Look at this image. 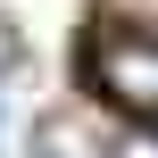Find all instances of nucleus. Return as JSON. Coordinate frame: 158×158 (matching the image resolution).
Segmentation results:
<instances>
[{"instance_id":"nucleus-4","label":"nucleus","mask_w":158,"mask_h":158,"mask_svg":"<svg viewBox=\"0 0 158 158\" xmlns=\"http://www.w3.org/2000/svg\"><path fill=\"white\" fill-rule=\"evenodd\" d=\"M117 8V25H133V33H158V0H108Z\"/></svg>"},{"instance_id":"nucleus-5","label":"nucleus","mask_w":158,"mask_h":158,"mask_svg":"<svg viewBox=\"0 0 158 158\" xmlns=\"http://www.w3.org/2000/svg\"><path fill=\"white\" fill-rule=\"evenodd\" d=\"M8 125H17V117H8V100H0V150H8Z\"/></svg>"},{"instance_id":"nucleus-1","label":"nucleus","mask_w":158,"mask_h":158,"mask_svg":"<svg viewBox=\"0 0 158 158\" xmlns=\"http://www.w3.org/2000/svg\"><path fill=\"white\" fill-rule=\"evenodd\" d=\"M83 83L133 117V125H158V33H133V25H100L83 42Z\"/></svg>"},{"instance_id":"nucleus-3","label":"nucleus","mask_w":158,"mask_h":158,"mask_svg":"<svg viewBox=\"0 0 158 158\" xmlns=\"http://www.w3.org/2000/svg\"><path fill=\"white\" fill-rule=\"evenodd\" d=\"M17 58H25V33H17V17H8V8H0V83H8V75H17Z\"/></svg>"},{"instance_id":"nucleus-2","label":"nucleus","mask_w":158,"mask_h":158,"mask_svg":"<svg viewBox=\"0 0 158 158\" xmlns=\"http://www.w3.org/2000/svg\"><path fill=\"white\" fill-rule=\"evenodd\" d=\"M108 158H158V125H125L108 142Z\"/></svg>"}]
</instances>
